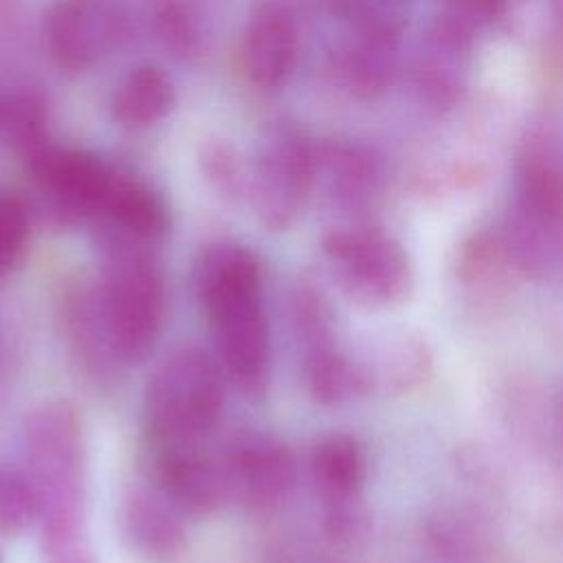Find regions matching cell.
<instances>
[{"label": "cell", "instance_id": "obj_22", "mask_svg": "<svg viewBox=\"0 0 563 563\" xmlns=\"http://www.w3.org/2000/svg\"><path fill=\"white\" fill-rule=\"evenodd\" d=\"M37 493L22 464L0 468V532L18 534L37 523Z\"/></svg>", "mask_w": 563, "mask_h": 563}, {"label": "cell", "instance_id": "obj_1", "mask_svg": "<svg viewBox=\"0 0 563 563\" xmlns=\"http://www.w3.org/2000/svg\"><path fill=\"white\" fill-rule=\"evenodd\" d=\"M194 290L227 380L260 396L268 385L271 332L257 255L229 240L205 246L194 266Z\"/></svg>", "mask_w": 563, "mask_h": 563}, {"label": "cell", "instance_id": "obj_7", "mask_svg": "<svg viewBox=\"0 0 563 563\" xmlns=\"http://www.w3.org/2000/svg\"><path fill=\"white\" fill-rule=\"evenodd\" d=\"M227 501L249 512H271L286 501L295 484V455L266 431L233 433L220 449Z\"/></svg>", "mask_w": 563, "mask_h": 563}, {"label": "cell", "instance_id": "obj_19", "mask_svg": "<svg viewBox=\"0 0 563 563\" xmlns=\"http://www.w3.org/2000/svg\"><path fill=\"white\" fill-rule=\"evenodd\" d=\"M314 167L317 180H323L328 194L341 205H361L374 191L376 163L356 145L314 147Z\"/></svg>", "mask_w": 563, "mask_h": 563}, {"label": "cell", "instance_id": "obj_4", "mask_svg": "<svg viewBox=\"0 0 563 563\" xmlns=\"http://www.w3.org/2000/svg\"><path fill=\"white\" fill-rule=\"evenodd\" d=\"M224 372L200 345H178L152 369L143 391L150 449L198 446L216 431L224 407Z\"/></svg>", "mask_w": 563, "mask_h": 563}, {"label": "cell", "instance_id": "obj_13", "mask_svg": "<svg viewBox=\"0 0 563 563\" xmlns=\"http://www.w3.org/2000/svg\"><path fill=\"white\" fill-rule=\"evenodd\" d=\"M121 530L134 552L147 561H167L185 543L183 512L154 484V488H134L121 501Z\"/></svg>", "mask_w": 563, "mask_h": 563}, {"label": "cell", "instance_id": "obj_10", "mask_svg": "<svg viewBox=\"0 0 563 563\" xmlns=\"http://www.w3.org/2000/svg\"><path fill=\"white\" fill-rule=\"evenodd\" d=\"M299 59V29L286 4L260 0L244 24L242 68L260 90H279Z\"/></svg>", "mask_w": 563, "mask_h": 563}, {"label": "cell", "instance_id": "obj_14", "mask_svg": "<svg viewBox=\"0 0 563 563\" xmlns=\"http://www.w3.org/2000/svg\"><path fill=\"white\" fill-rule=\"evenodd\" d=\"M499 242L519 275L563 279V216L532 213L515 207Z\"/></svg>", "mask_w": 563, "mask_h": 563}, {"label": "cell", "instance_id": "obj_9", "mask_svg": "<svg viewBox=\"0 0 563 563\" xmlns=\"http://www.w3.org/2000/svg\"><path fill=\"white\" fill-rule=\"evenodd\" d=\"M123 35L125 20L110 0H55L44 18L46 48L68 70L101 64Z\"/></svg>", "mask_w": 563, "mask_h": 563}, {"label": "cell", "instance_id": "obj_11", "mask_svg": "<svg viewBox=\"0 0 563 563\" xmlns=\"http://www.w3.org/2000/svg\"><path fill=\"white\" fill-rule=\"evenodd\" d=\"M156 486L183 515L205 517L227 504L218 451L198 446L150 449Z\"/></svg>", "mask_w": 563, "mask_h": 563}, {"label": "cell", "instance_id": "obj_20", "mask_svg": "<svg viewBox=\"0 0 563 563\" xmlns=\"http://www.w3.org/2000/svg\"><path fill=\"white\" fill-rule=\"evenodd\" d=\"M0 141L11 145L20 158L51 141L44 101L22 88L0 90Z\"/></svg>", "mask_w": 563, "mask_h": 563}, {"label": "cell", "instance_id": "obj_3", "mask_svg": "<svg viewBox=\"0 0 563 563\" xmlns=\"http://www.w3.org/2000/svg\"><path fill=\"white\" fill-rule=\"evenodd\" d=\"M103 229L95 308L114 358L136 363L158 341L167 314V284L156 253L158 244Z\"/></svg>", "mask_w": 563, "mask_h": 563}, {"label": "cell", "instance_id": "obj_2", "mask_svg": "<svg viewBox=\"0 0 563 563\" xmlns=\"http://www.w3.org/2000/svg\"><path fill=\"white\" fill-rule=\"evenodd\" d=\"M20 464L37 493L42 550L59 556L84 515V431L70 402L46 400L26 416Z\"/></svg>", "mask_w": 563, "mask_h": 563}, {"label": "cell", "instance_id": "obj_6", "mask_svg": "<svg viewBox=\"0 0 563 563\" xmlns=\"http://www.w3.org/2000/svg\"><path fill=\"white\" fill-rule=\"evenodd\" d=\"M323 255L341 292L363 308H389L411 290L405 249L376 227H339L323 235Z\"/></svg>", "mask_w": 563, "mask_h": 563}, {"label": "cell", "instance_id": "obj_21", "mask_svg": "<svg viewBox=\"0 0 563 563\" xmlns=\"http://www.w3.org/2000/svg\"><path fill=\"white\" fill-rule=\"evenodd\" d=\"M198 167L213 194L227 202L249 198V163L227 139H207L198 147Z\"/></svg>", "mask_w": 563, "mask_h": 563}, {"label": "cell", "instance_id": "obj_15", "mask_svg": "<svg viewBox=\"0 0 563 563\" xmlns=\"http://www.w3.org/2000/svg\"><path fill=\"white\" fill-rule=\"evenodd\" d=\"M367 391L400 394L416 387L431 367L427 343L409 330L380 336L363 358H356Z\"/></svg>", "mask_w": 563, "mask_h": 563}, {"label": "cell", "instance_id": "obj_8", "mask_svg": "<svg viewBox=\"0 0 563 563\" xmlns=\"http://www.w3.org/2000/svg\"><path fill=\"white\" fill-rule=\"evenodd\" d=\"M22 161L35 189L57 216L99 220L117 167L88 150L57 145L53 139Z\"/></svg>", "mask_w": 563, "mask_h": 563}, {"label": "cell", "instance_id": "obj_5", "mask_svg": "<svg viewBox=\"0 0 563 563\" xmlns=\"http://www.w3.org/2000/svg\"><path fill=\"white\" fill-rule=\"evenodd\" d=\"M317 183L314 145L290 119L268 121L249 163V205L266 231H288L303 216Z\"/></svg>", "mask_w": 563, "mask_h": 563}, {"label": "cell", "instance_id": "obj_12", "mask_svg": "<svg viewBox=\"0 0 563 563\" xmlns=\"http://www.w3.org/2000/svg\"><path fill=\"white\" fill-rule=\"evenodd\" d=\"M310 471L325 501L330 530L347 534L358 521V493L365 477V457L358 442L345 433L323 438L310 455Z\"/></svg>", "mask_w": 563, "mask_h": 563}, {"label": "cell", "instance_id": "obj_23", "mask_svg": "<svg viewBox=\"0 0 563 563\" xmlns=\"http://www.w3.org/2000/svg\"><path fill=\"white\" fill-rule=\"evenodd\" d=\"M519 209L545 216H563V174L550 163H528L519 174Z\"/></svg>", "mask_w": 563, "mask_h": 563}, {"label": "cell", "instance_id": "obj_16", "mask_svg": "<svg viewBox=\"0 0 563 563\" xmlns=\"http://www.w3.org/2000/svg\"><path fill=\"white\" fill-rule=\"evenodd\" d=\"M99 220L108 229L152 244H158L169 231V209L163 196L145 180L119 169Z\"/></svg>", "mask_w": 563, "mask_h": 563}, {"label": "cell", "instance_id": "obj_25", "mask_svg": "<svg viewBox=\"0 0 563 563\" xmlns=\"http://www.w3.org/2000/svg\"><path fill=\"white\" fill-rule=\"evenodd\" d=\"M158 31L165 44L176 53H191L198 44L196 15L178 0L165 2V7L158 11Z\"/></svg>", "mask_w": 563, "mask_h": 563}, {"label": "cell", "instance_id": "obj_24", "mask_svg": "<svg viewBox=\"0 0 563 563\" xmlns=\"http://www.w3.org/2000/svg\"><path fill=\"white\" fill-rule=\"evenodd\" d=\"M29 240V213L24 202L0 191V279L18 268Z\"/></svg>", "mask_w": 563, "mask_h": 563}, {"label": "cell", "instance_id": "obj_18", "mask_svg": "<svg viewBox=\"0 0 563 563\" xmlns=\"http://www.w3.org/2000/svg\"><path fill=\"white\" fill-rule=\"evenodd\" d=\"M301 380L312 400L336 405L354 396L367 394L361 367L336 339L301 347Z\"/></svg>", "mask_w": 563, "mask_h": 563}, {"label": "cell", "instance_id": "obj_17", "mask_svg": "<svg viewBox=\"0 0 563 563\" xmlns=\"http://www.w3.org/2000/svg\"><path fill=\"white\" fill-rule=\"evenodd\" d=\"M176 86L172 77L154 64L130 68L112 90L110 112L128 128H150L172 114Z\"/></svg>", "mask_w": 563, "mask_h": 563}]
</instances>
